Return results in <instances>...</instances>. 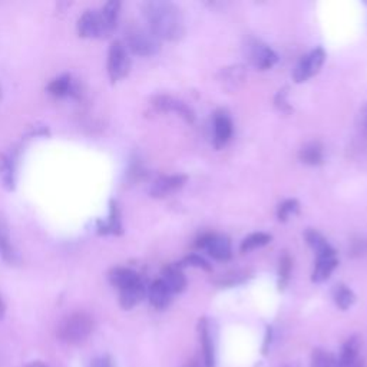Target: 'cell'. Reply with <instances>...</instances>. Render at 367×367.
<instances>
[{
  "label": "cell",
  "instance_id": "6da1fadb",
  "mask_svg": "<svg viewBox=\"0 0 367 367\" xmlns=\"http://www.w3.org/2000/svg\"><path fill=\"white\" fill-rule=\"evenodd\" d=\"M142 14L148 23V29L161 41L176 42L186 35V23H184L179 8L172 2L165 0H152L142 5Z\"/></svg>",
  "mask_w": 367,
  "mask_h": 367
},
{
  "label": "cell",
  "instance_id": "7a4b0ae2",
  "mask_svg": "<svg viewBox=\"0 0 367 367\" xmlns=\"http://www.w3.org/2000/svg\"><path fill=\"white\" fill-rule=\"evenodd\" d=\"M94 329V317L85 312H75L60 321L58 327V337L65 343L79 344L92 334Z\"/></svg>",
  "mask_w": 367,
  "mask_h": 367
},
{
  "label": "cell",
  "instance_id": "3957f363",
  "mask_svg": "<svg viewBox=\"0 0 367 367\" xmlns=\"http://www.w3.org/2000/svg\"><path fill=\"white\" fill-rule=\"evenodd\" d=\"M125 48L137 56H154L159 52V39L147 28L131 25L125 32Z\"/></svg>",
  "mask_w": 367,
  "mask_h": 367
},
{
  "label": "cell",
  "instance_id": "277c9868",
  "mask_svg": "<svg viewBox=\"0 0 367 367\" xmlns=\"http://www.w3.org/2000/svg\"><path fill=\"white\" fill-rule=\"evenodd\" d=\"M245 56L257 70H268L279 62V55L268 45L255 38H248L244 46Z\"/></svg>",
  "mask_w": 367,
  "mask_h": 367
},
{
  "label": "cell",
  "instance_id": "5b68a950",
  "mask_svg": "<svg viewBox=\"0 0 367 367\" xmlns=\"http://www.w3.org/2000/svg\"><path fill=\"white\" fill-rule=\"evenodd\" d=\"M108 75L112 83L128 76L131 70V58L125 45L119 41H115L110 46L108 52V63H107Z\"/></svg>",
  "mask_w": 367,
  "mask_h": 367
},
{
  "label": "cell",
  "instance_id": "8992f818",
  "mask_svg": "<svg viewBox=\"0 0 367 367\" xmlns=\"http://www.w3.org/2000/svg\"><path fill=\"white\" fill-rule=\"evenodd\" d=\"M326 60V52L323 48H316L312 52H309L306 56L300 59L297 63L294 72H293V79L296 83H303L312 79L314 75H317L324 65Z\"/></svg>",
  "mask_w": 367,
  "mask_h": 367
},
{
  "label": "cell",
  "instance_id": "52a82bcc",
  "mask_svg": "<svg viewBox=\"0 0 367 367\" xmlns=\"http://www.w3.org/2000/svg\"><path fill=\"white\" fill-rule=\"evenodd\" d=\"M197 245L217 261H228L233 257L231 241L223 234H206L198 240Z\"/></svg>",
  "mask_w": 367,
  "mask_h": 367
},
{
  "label": "cell",
  "instance_id": "ba28073f",
  "mask_svg": "<svg viewBox=\"0 0 367 367\" xmlns=\"http://www.w3.org/2000/svg\"><path fill=\"white\" fill-rule=\"evenodd\" d=\"M152 107L159 112H174L179 115L184 121L188 124L196 122V112L191 107H188L186 102L172 98L169 95H158L152 101Z\"/></svg>",
  "mask_w": 367,
  "mask_h": 367
},
{
  "label": "cell",
  "instance_id": "9c48e42d",
  "mask_svg": "<svg viewBox=\"0 0 367 367\" xmlns=\"http://www.w3.org/2000/svg\"><path fill=\"white\" fill-rule=\"evenodd\" d=\"M187 179V175L182 174L162 175L152 182V186L149 188V196L154 198H166L186 186Z\"/></svg>",
  "mask_w": 367,
  "mask_h": 367
},
{
  "label": "cell",
  "instance_id": "30bf717a",
  "mask_svg": "<svg viewBox=\"0 0 367 367\" xmlns=\"http://www.w3.org/2000/svg\"><path fill=\"white\" fill-rule=\"evenodd\" d=\"M18 161L19 151L16 148L9 149L8 152L0 155V179H2L4 187L9 191H14L16 186Z\"/></svg>",
  "mask_w": 367,
  "mask_h": 367
},
{
  "label": "cell",
  "instance_id": "8fae6325",
  "mask_svg": "<svg viewBox=\"0 0 367 367\" xmlns=\"http://www.w3.org/2000/svg\"><path fill=\"white\" fill-rule=\"evenodd\" d=\"M80 38H105V28L100 11H86L78 21Z\"/></svg>",
  "mask_w": 367,
  "mask_h": 367
},
{
  "label": "cell",
  "instance_id": "7c38bea8",
  "mask_svg": "<svg viewBox=\"0 0 367 367\" xmlns=\"http://www.w3.org/2000/svg\"><path fill=\"white\" fill-rule=\"evenodd\" d=\"M161 280L166 284V287L172 292V294L182 293L187 289V277L182 271V267L179 264H168L162 268Z\"/></svg>",
  "mask_w": 367,
  "mask_h": 367
},
{
  "label": "cell",
  "instance_id": "4fadbf2b",
  "mask_svg": "<svg viewBox=\"0 0 367 367\" xmlns=\"http://www.w3.org/2000/svg\"><path fill=\"white\" fill-rule=\"evenodd\" d=\"M0 255L11 265H15L21 261L19 252L12 244L9 224L2 214H0Z\"/></svg>",
  "mask_w": 367,
  "mask_h": 367
},
{
  "label": "cell",
  "instance_id": "5bb4252c",
  "mask_svg": "<svg viewBox=\"0 0 367 367\" xmlns=\"http://www.w3.org/2000/svg\"><path fill=\"white\" fill-rule=\"evenodd\" d=\"M198 336L203 350V364L204 367H216V350H214V341L211 336L210 323L206 317H203L198 321Z\"/></svg>",
  "mask_w": 367,
  "mask_h": 367
},
{
  "label": "cell",
  "instance_id": "9a60e30c",
  "mask_svg": "<svg viewBox=\"0 0 367 367\" xmlns=\"http://www.w3.org/2000/svg\"><path fill=\"white\" fill-rule=\"evenodd\" d=\"M110 282L114 287L118 289V292H122V290H127L129 287H134V286L142 283L144 280L141 275L137 271H134L132 268L115 267L110 272Z\"/></svg>",
  "mask_w": 367,
  "mask_h": 367
},
{
  "label": "cell",
  "instance_id": "2e32d148",
  "mask_svg": "<svg viewBox=\"0 0 367 367\" xmlns=\"http://www.w3.org/2000/svg\"><path fill=\"white\" fill-rule=\"evenodd\" d=\"M233 137V121L225 111H217L214 114V145L217 148L224 147Z\"/></svg>",
  "mask_w": 367,
  "mask_h": 367
},
{
  "label": "cell",
  "instance_id": "e0dca14e",
  "mask_svg": "<svg viewBox=\"0 0 367 367\" xmlns=\"http://www.w3.org/2000/svg\"><path fill=\"white\" fill-rule=\"evenodd\" d=\"M147 294H148V299H149V303L154 309L156 310H164L166 309L171 302H172V292L166 287V284L159 279V280H155L147 290Z\"/></svg>",
  "mask_w": 367,
  "mask_h": 367
},
{
  "label": "cell",
  "instance_id": "ac0fdd59",
  "mask_svg": "<svg viewBox=\"0 0 367 367\" xmlns=\"http://www.w3.org/2000/svg\"><path fill=\"white\" fill-rule=\"evenodd\" d=\"M98 233L101 235H121L124 233L121 211L117 201L112 200L110 204L108 220L98 223Z\"/></svg>",
  "mask_w": 367,
  "mask_h": 367
},
{
  "label": "cell",
  "instance_id": "d6986e66",
  "mask_svg": "<svg viewBox=\"0 0 367 367\" xmlns=\"http://www.w3.org/2000/svg\"><path fill=\"white\" fill-rule=\"evenodd\" d=\"M339 260L336 254L333 255H324V257H317L313 274H312V282L313 283H324L326 280L330 279V275L333 271L337 268Z\"/></svg>",
  "mask_w": 367,
  "mask_h": 367
},
{
  "label": "cell",
  "instance_id": "ffe728a7",
  "mask_svg": "<svg viewBox=\"0 0 367 367\" xmlns=\"http://www.w3.org/2000/svg\"><path fill=\"white\" fill-rule=\"evenodd\" d=\"M299 158L303 164L317 166L324 162V148L319 141L307 142L299 152Z\"/></svg>",
  "mask_w": 367,
  "mask_h": 367
},
{
  "label": "cell",
  "instance_id": "44dd1931",
  "mask_svg": "<svg viewBox=\"0 0 367 367\" xmlns=\"http://www.w3.org/2000/svg\"><path fill=\"white\" fill-rule=\"evenodd\" d=\"M145 296H147V286L142 282L134 287L119 292V304L124 310H131L135 306H138Z\"/></svg>",
  "mask_w": 367,
  "mask_h": 367
},
{
  "label": "cell",
  "instance_id": "7402d4cb",
  "mask_svg": "<svg viewBox=\"0 0 367 367\" xmlns=\"http://www.w3.org/2000/svg\"><path fill=\"white\" fill-rule=\"evenodd\" d=\"M304 237H306L307 244L312 247V250L316 252L317 257H324V255L336 254V250L330 245V243L319 231L309 228L306 231Z\"/></svg>",
  "mask_w": 367,
  "mask_h": 367
},
{
  "label": "cell",
  "instance_id": "603a6c76",
  "mask_svg": "<svg viewBox=\"0 0 367 367\" xmlns=\"http://www.w3.org/2000/svg\"><path fill=\"white\" fill-rule=\"evenodd\" d=\"M100 14H101L102 23H104V28H105V35L110 36L118 25V19H119V14H121V2H117V0L108 2L100 11Z\"/></svg>",
  "mask_w": 367,
  "mask_h": 367
},
{
  "label": "cell",
  "instance_id": "cb8c5ba5",
  "mask_svg": "<svg viewBox=\"0 0 367 367\" xmlns=\"http://www.w3.org/2000/svg\"><path fill=\"white\" fill-rule=\"evenodd\" d=\"M75 90V83L72 80V76L65 73L58 78H55L49 85H48V92L50 95L56 98H63L68 95H72Z\"/></svg>",
  "mask_w": 367,
  "mask_h": 367
},
{
  "label": "cell",
  "instance_id": "d4e9b609",
  "mask_svg": "<svg viewBox=\"0 0 367 367\" xmlns=\"http://www.w3.org/2000/svg\"><path fill=\"white\" fill-rule=\"evenodd\" d=\"M358 354V340L356 337L349 339L340 353L339 360L334 361V367H354Z\"/></svg>",
  "mask_w": 367,
  "mask_h": 367
},
{
  "label": "cell",
  "instance_id": "484cf974",
  "mask_svg": "<svg viewBox=\"0 0 367 367\" xmlns=\"http://www.w3.org/2000/svg\"><path fill=\"white\" fill-rule=\"evenodd\" d=\"M271 240H272V237L267 233H261V231L254 233L241 241L240 250H241V252H250L252 250H257V248H261V247L270 244Z\"/></svg>",
  "mask_w": 367,
  "mask_h": 367
},
{
  "label": "cell",
  "instance_id": "4316f807",
  "mask_svg": "<svg viewBox=\"0 0 367 367\" xmlns=\"http://www.w3.org/2000/svg\"><path fill=\"white\" fill-rule=\"evenodd\" d=\"M333 299H334L336 306L340 310H349L354 304V302H356L354 293L347 286H344V284H337L334 287Z\"/></svg>",
  "mask_w": 367,
  "mask_h": 367
},
{
  "label": "cell",
  "instance_id": "83f0119b",
  "mask_svg": "<svg viewBox=\"0 0 367 367\" xmlns=\"http://www.w3.org/2000/svg\"><path fill=\"white\" fill-rule=\"evenodd\" d=\"M292 268H293V260L287 252H284L280 258V265H279V290L280 292H284V289L287 287V284L290 282Z\"/></svg>",
  "mask_w": 367,
  "mask_h": 367
},
{
  "label": "cell",
  "instance_id": "f1b7e54d",
  "mask_svg": "<svg viewBox=\"0 0 367 367\" xmlns=\"http://www.w3.org/2000/svg\"><path fill=\"white\" fill-rule=\"evenodd\" d=\"M221 80L228 86L230 83H233V87H234V83H235V87H237V83H241L245 78V72H244V66L241 65H237V66H231V68H225L221 70Z\"/></svg>",
  "mask_w": 367,
  "mask_h": 367
},
{
  "label": "cell",
  "instance_id": "f546056e",
  "mask_svg": "<svg viewBox=\"0 0 367 367\" xmlns=\"http://www.w3.org/2000/svg\"><path fill=\"white\" fill-rule=\"evenodd\" d=\"M299 208H300V204L297 200H286L283 201L279 208H277V218L280 223H286L289 221V218L294 214L299 213Z\"/></svg>",
  "mask_w": 367,
  "mask_h": 367
},
{
  "label": "cell",
  "instance_id": "4dcf8cb0",
  "mask_svg": "<svg viewBox=\"0 0 367 367\" xmlns=\"http://www.w3.org/2000/svg\"><path fill=\"white\" fill-rule=\"evenodd\" d=\"M334 358L330 353H327L326 350L317 347L313 350L312 353V367H334Z\"/></svg>",
  "mask_w": 367,
  "mask_h": 367
},
{
  "label": "cell",
  "instance_id": "1f68e13d",
  "mask_svg": "<svg viewBox=\"0 0 367 367\" xmlns=\"http://www.w3.org/2000/svg\"><path fill=\"white\" fill-rule=\"evenodd\" d=\"M182 268L184 267H197V268H201V270H206V271H211V265L208 264V261L206 258H203L201 255L198 254H190L187 255L186 258H184L181 262H178Z\"/></svg>",
  "mask_w": 367,
  "mask_h": 367
},
{
  "label": "cell",
  "instance_id": "d6a6232c",
  "mask_svg": "<svg viewBox=\"0 0 367 367\" xmlns=\"http://www.w3.org/2000/svg\"><path fill=\"white\" fill-rule=\"evenodd\" d=\"M287 90H289V87L280 89L277 92V95H275V100H274V104H275V107H277V110L280 112H286V114L292 111V107L287 102V95H289Z\"/></svg>",
  "mask_w": 367,
  "mask_h": 367
},
{
  "label": "cell",
  "instance_id": "836d02e7",
  "mask_svg": "<svg viewBox=\"0 0 367 367\" xmlns=\"http://www.w3.org/2000/svg\"><path fill=\"white\" fill-rule=\"evenodd\" d=\"M87 367H117L114 358L110 354H102L100 357H95L94 360H90Z\"/></svg>",
  "mask_w": 367,
  "mask_h": 367
},
{
  "label": "cell",
  "instance_id": "e575fe53",
  "mask_svg": "<svg viewBox=\"0 0 367 367\" xmlns=\"http://www.w3.org/2000/svg\"><path fill=\"white\" fill-rule=\"evenodd\" d=\"M271 336H272V331H271V327L268 326V327H267V333H265L264 346H262V354H267V351H268V346H270V343H271Z\"/></svg>",
  "mask_w": 367,
  "mask_h": 367
},
{
  "label": "cell",
  "instance_id": "d590c367",
  "mask_svg": "<svg viewBox=\"0 0 367 367\" xmlns=\"http://www.w3.org/2000/svg\"><path fill=\"white\" fill-rule=\"evenodd\" d=\"M182 367H204V364H203L200 357H193L186 364H184Z\"/></svg>",
  "mask_w": 367,
  "mask_h": 367
},
{
  "label": "cell",
  "instance_id": "8d00e7d4",
  "mask_svg": "<svg viewBox=\"0 0 367 367\" xmlns=\"http://www.w3.org/2000/svg\"><path fill=\"white\" fill-rule=\"evenodd\" d=\"M5 313H6V304L5 302L2 300V297H0V320H2L5 317Z\"/></svg>",
  "mask_w": 367,
  "mask_h": 367
},
{
  "label": "cell",
  "instance_id": "74e56055",
  "mask_svg": "<svg viewBox=\"0 0 367 367\" xmlns=\"http://www.w3.org/2000/svg\"><path fill=\"white\" fill-rule=\"evenodd\" d=\"M26 367H48V366L39 360H35V361H31Z\"/></svg>",
  "mask_w": 367,
  "mask_h": 367
},
{
  "label": "cell",
  "instance_id": "f35d334b",
  "mask_svg": "<svg viewBox=\"0 0 367 367\" xmlns=\"http://www.w3.org/2000/svg\"><path fill=\"white\" fill-rule=\"evenodd\" d=\"M363 129H364V134L367 135V112H366V117H364V124H363Z\"/></svg>",
  "mask_w": 367,
  "mask_h": 367
},
{
  "label": "cell",
  "instance_id": "ab89813d",
  "mask_svg": "<svg viewBox=\"0 0 367 367\" xmlns=\"http://www.w3.org/2000/svg\"><path fill=\"white\" fill-rule=\"evenodd\" d=\"M354 367H366V364H364L363 360H357V363L354 364Z\"/></svg>",
  "mask_w": 367,
  "mask_h": 367
},
{
  "label": "cell",
  "instance_id": "60d3db41",
  "mask_svg": "<svg viewBox=\"0 0 367 367\" xmlns=\"http://www.w3.org/2000/svg\"><path fill=\"white\" fill-rule=\"evenodd\" d=\"M0 100H2V85H0Z\"/></svg>",
  "mask_w": 367,
  "mask_h": 367
}]
</instances>
